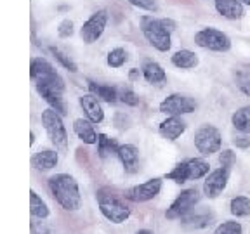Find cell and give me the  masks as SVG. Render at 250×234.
<instances>
[{"label":"cell","instance_id":"cell-21","mask_svg":"<svg viewBox=\"0 0 250 234\" xmlns=\"http://www.w3.org/2000/svg\"><path fill=\"white\" fill-rule=\"evenodd\" d=\"M143 75H145L148 83H162V82H165V78H167L165 70L155 61L146 62L145 68H143Z\"/></svg>","mask_w":250,"mask_h":234},{"label":"cell","instance_id":"cell-23","mask_svg":"<svg viewBox=\"0 0 250 234\" xmlns=\"http://www.w3.org/2000/svg\"><path fill=\"white\" fill-rule=\"evenodd\" d=\"M30 212L33 217L40 218V220L49 217V207H47V203L43 201L35 191L30 193Z\"/></svg>","mask_w":250,"mask_h":234},{"label":"cell","instance_id":"cell-29","mask_svg":"<svg viewBox=\"0 0 250 234\" xmlns=\"http://www.w3.org/2000/svg\"><path fill=\"white\" fill-rule=\"evenodd\" d=\"M234 78H236L238 89L250 98V71H238Z\"/></svg>","mask_w":250,"mask_h":234},{"label":"cell","instance_id":"cell-24","mask_svg":"<svg viewBox=\"0 0 250 234\" xmlns=\"http://www.w3.org/2000/svg\"><path fill=\"white\" fill-rule=\"evenodd\" d=\"M229 210L234 217H247L250 215V199L247 196H236L231 199Z\"/></svg>","mask_w":250,"mask_h":234},{"label":"cell","instance_id":"cell-14","mask_svg":"<svg viewBox=\"0 0 250 234\" xmlns=\"http://www.w3.org/2000/svg\"><path fill=\"white\" fill-rule=\"evenodd\" d=\"M160 136L167 140H176L179 136H183L186 130V123L179 117H168L160 123Z\"/></svg>","mask_w":250,"mask_h":234},{"label":"cell","instance_id":"cell-8","mask_svg":"<svg viewBox=\"0 0 250 234\" xmlns=\"http://www.w3.org/2000/svg\"><path fill=\"white\" fill-rule=\"evenodd\" d=\"M198 201H200V193L196 191L195 187H193V189H186V191H183L174 199V203L170 205V208H168L165 215H167V218H170V220L172 218H183L193 210V207H195Z\"/></svg>","mask_w":250,"mask_h":234},{"label":"cell","instance_id":"cell-5","mask_svg":"<svg viewBox=\"0 0 250 234\" xmlns=\"http://www.w3.org/2000/svg\"><path fill=\"white\" fill-rule=\"evenodd\" d=\"M223 144V137L215 127L212 125H203L196 130L195 134V148L198 149V153H202L203 156H210L214 153H217Z\"/></svg>","mask_w":250,"mask_h":234},{"label":"cell","instance_id":"cell-32","mask_svg":"<svg viewBox=\"0 0 250 234\" xmlns=\"http://www.w3.org/2000/svg\"><path fill=\"white\" fill-rule=\"evenodd\" d=\"M129 2L134 5V7H139V9H143V11L155 12L156 9H158V5H156L155 0H129Z\"/></svg>","mask_w":250,"mask_h":234},{"label":"cell","instance_id":"cell-3","mask_svg":"<svg viewBox=\"0 0 250 234\" xmlns=\"http://www.w3.org/2000/svg\"><path fill=\"white\" fill-rule=\"evenodd\" d=\"M208 174V163L202 158H191V160L183 161L176 165V168L167 174V179L174 180L177 184H183L186 180L202 179Z\"/></svg>","mask_w":250,"mask_h":234},{"label":"cell","instance_id":"cell-17","mask_svg":"<svg viewBox=\"0 0 250 234\" xmlns=\"http://www.w3.org/2000/svg\"><path fill=\"white\" fill-rule=\"evenodd\" d=\"M73 130L80 139L85 142V144H96L99 139V136L96 134L92 127V121L90 120H83V118H78L73 121Z\"/></svg>","mask_w":250,"mask_h":234},{"label":"cell","instance_id":"cell-13","mask_svg":"<svg viewBox=\"0 0 250 234\" xmlns=\"http://www.w3.org/2000/svg\"><path fill=\"white\" fill-rule=\"evenodd\" d=\"M80 106L83 108L87 118H89L92 123H101V121L104 120V111H103L98 98H96L92 92L85 94V96L80 98Z\"/></svg>","mask_w":250,"mask_h":234},{"label":"cell","instance_id":"cell-6","mask_svg":"<svg viewBox=\"0 0 250 234\" xmlns=\"http://www.w3.org/2000/svg\"><path fill=\"white\" fill-rule=\"evenodd\" d=\"M196 45L208 49L214 52H226L231 49V40L226 33L215 30V28H203L195 35Z\"/></svg>","mask_w":250,"mask_h":234},{"label":"cell","instance_id":"cell-28","mask_svg":"<svg viewBox=\"0 0 250 234\" xmlns=\"http://www.w3.org/2000/svg\"><path fill=\"white\" fill-rule=\"evenodd\" d=\"M51 54L54 56V58L58 59V61L61 62V64L64 68H66V70H70L71 73H75V71H77V64H75V62L71 61L70 56H66L64 52H61L59 49H56V47H51Z\"/></svg>","mask_w":250,"mask_h":234},{"label":"cell","instance_id":"cell-33","mask_svg":"<svg viewBox=\"0 0 250 234\" xmlns=\"http://www.w3.org/2000/svg\"><path fill=\"white\" fill-rule=\"evenodd\" d=\"M219 163H221V167H224V168H231L234 163V153L229 151V149L223 151L221 155H219Z\"/></svg>","mask_w":250,"mask_h":234},{"label":"cell","instance_id":"cell-19","mask_svg":"<svg viewBox=\"0 0 250 234\" xmlns=\"http://www.w3.org/2000/svg\"><path fill=\"white\" fill-rule=\"evenodd\" d=\"M172 64L181 70H191V68L198 66V56L188 49H181L172 56Z\"/></svg>","mask_w":250,"mask_h":234},{"label":"cell","instance_id":"cell-27","mask_svg":"<svg viewBox=\"0 0 250 234\" xmlns=\"http://www.w3.org/2000/svg\"><path fill=\"white\" fill-rule=\"evenodd\" d=\"M214 234H243V227L240 222H234V220H228L223 222L217 229L214 231Z\"/></svg>","mask_w":250,"mask_h":234},{"label":"cell","instance_id":"cell-7","mask_svg":"<svg viewBox=\"0 0 250 234\" xmlns=\"http://www.w3.org/2000/svg\"><path fill=\"white\" fill-rule=\"evenodd\" d=\"M196 109V101L183 94H170L160 102V111L168 117H181Z\"/></svg>","mask_w":250,"mask_h":234},{"label":"cell","instance_id":"cell-4","mask_svg":"<svg viewBox=\"0 0 250 234\" xmlns=\"http://www.w3.org/2000/svg\"><path fill=\"white\" fill-rule=\"evenodd\" d=\"M42 125L52 144L59 149H66L68 134H66V129H64V125H62L61 115H59L56 109L51 108V109L42 111Z\"/></svg>","mask_w":250,"mask_h":234},{"label":"cell","instance_id":"cell-18","mask_svg":"<svg viewBox=\"0 0 250 234\" xmlns=\"http://www.w3.org/2000/svg\"><path fill=\"white\" fill-rule=\"evenodd\" d=\"M117 155H118V158H120L122 163H124L125 170H127V172H136L137 161H139V151H137L136 146H132V144L118 146Z\"/></svg>","mask_w":250,"mask_h":234},{"label":"cell","instance_id":"cell-9","mask_svg":"<svg viewBox=\"0 0 250 234\" xmlns=\"http://www.w3.org/2000/svg\"><path fill=\"white\" fill-rule=\"evenodd\" d=\"M106 23H108V12L106 11H98L90 16L89 20L83 23L82 30H80V37L85 43H94L101 39V35L104 33Z\"/></svg>","mask_w":250,"mask_h":234},{"label":"cell","instance_id":"cell-31","mask_svg":"<svg viewBox=\"0 0 250 234\" xmlns=\"http://www.w3.org/2000/svg\"><path fill=\"white\" fill-rule=\"evenodd\" d=\"M58 35L61 37V39H70V37L73 35V21H70V20L62 21L58 28Z\"/></svg>","mask_w":250,"mask_h":234},{"label":"cell","instance_id":"cell-39","mask_svg":"<svg viewBox=\"0 0 250 234\" xmlns=\"http://www.w3.org/2000/svg\"><path fill=\"white\" fill-rule=\"evenodd\" d=\"M243 4H247V5H250V0H242Z\"/></svg>","mask_w":250,"mask_h":234},{"label":"cell","instance_id":"cell-15","mask_svg":"<svg viewBox=\"0 0 250 234\" xmlns=\"http://www.w3.org/2000/svg\"><path fill=\"white\" fill-rule=\"evenodd\" d=\"M59 156L56 151L52 149H43V151H39L31 156V167L37 168V170H52V168L58 165Z\"/></svg>","mask_w":250,"mask_h":234},{"label":"cell","instance_id":"cell-2","mask_svg":"<svg viewBox=\"0 0 250 234\" xmlns=\"http://www.w3.org/2000/svg\"><path fill=\"white\" fill-rule=\"evenodd\" d=\"M141 31L145 39L149 42V45H153L156 51L167 52L170 49V31L164 24L162 20H155L151 16H145L141 20Z\"/></svg>","mask_w":250,"mask_h":234},{"label":"cell","instance_id":"cell-35","mask_svg":"<svg viewBox=\"0 0 250 234\" xmlns=\"http://www.w3.org/2000/svg\"><path fill=\"white\" fill-rule=\"evenodd\" d=\"M233 144L238 146V148H249V146H250V139H247L245 136H236L233 139Z\"/></svg>","mask_w":250,"mask_h":234},{"label":"cell","instance_id":"cell-37","mask_svg":"<svg viewBox=\"0 0 250 234\" xmlns=\"http://www.w3.org/2000/svg\"><path fill=\"white\" fill-rule=\"evenodd\" d=\"M129 77H130V80H136V78L139 77V70H136V68H134V70L130 71V75H129Z\"/></svg>","mask_w":250,"mask_h":234},{"label":"cell","instance_id":"cell-36","mask_svg":"<svg viewBox=\"0 0 250 234\" xmlns=\"http://www.w3.org/2000/svg\"><path fill=\"white\" fill-rule=\"evenodd\" d=\"M33 233H35V234H51V231H49V229H45V227H42V229L39 231V227H35V226H33Z\"/></svg>","mask_w":250,"mask_h":234},{"label":"cell","instance_id":"cell-16","mask_svg":"<svg viewBox=\"0 0 250 234\" xmlns=\"http://www.w3.org/2000/svg\"><path fill=\"white\" fill-rule=\"evenodd\" d=\"M215 11L228 20H240L245 14L240 0H215Z\"/></svg>","mask_w":250,"mask_h":234},{"label":"cell","instance_id":"cell-11","mask_svg":"<svg viewBox=\"0 0 250 234\" xmlns=\"http://www.w3.org/2000/svg\"><path fill=\"white\" fill-rule=\"evenodd\" d=\"M228 180H229V168H217V170L210 172L203 182V193L207 198H217L221 193L226 189Z\"/></svg>","mask_w":250,"mask_h":234},{"label":"cell","instance_id":"cell-1","mask_svg":"<svg viewBox=\"0 0 250 234\" xmlns=\"http://www.w3.org/2000/svg\"><path fill=\"white\" fill-rule=\"evenodd\" d=\"M49 189L54 195L56 201L61 205L64 210L75 212L82 207V196L78 189L77 180L68 174H58L49 179Z\"/></svg>","mask_w":250,"mask_h":234},{"label":"cell","instance_id":"cell-26","mask_svg":"<svg viewBox=\"0 0 250 234\" xmlns=\"http://www.w3.org/2000/svg\"><path fill=\"white\" fill-rule=\"evenodd\" d=\"M106 61H108V64L111 68H120L127 61V52L124 49H120V47H117V49H113V51L109 52Z\"/></svg>","mask_w":250,"mask_h":234},{"label":"cell","instance_id":"cell-30","mask_svg":"<svg viewBox=\"0 0 250 234\" xmlns=\"http://www.w3.org/2000/svg\"><path fill=\"white\" fill-rule=\"evenodd\" d=\"M210 215H189L184 217V224L191 227H205L207 224H210Z\"/></svg>","mask_w":250,"mask_h":234},{"label":"cell","instance_id":"cell-38","mask_svg":"<svg viewBox=\"0 0 250 234\" xmlns=\"http://www.w3.org/2000/svg\"><path fill=\"white\" fill-rule=\"evenodd\" d=\"M136 234H153V233L149 229H141V231H137Z\"/></svg>","mask_w":250,"mask_h":234},{"label":"cell","instance_id":"cell-10","mask_svg":"<svg viewBox=\"0 0 250 234\" xmlns=\"http://www.w3.org/2000/svg\"><path fill=\"white\" fill-rule=\"evenodd\" d=\"M99 210L109 222L113 224H122L130 217V208L122 201H118L117 198H101Z\"/></svg>","mask_w":250,"mask_h":234},{"label":"cell","instance_id":"cell-12","mask_svg":"<svg viewBox=\"0 0 250 234\" xmlns=\"http://www.w3.org/2000/svg\"><path fill=\"white\" fill-rule=\"evenodd\" d=\"M162 189V180L160 179H149L146 182L139 184V186L130 187L125 198H129L130 201L136 203H143V201H149V199L155 198Z\"/></svg>","mask_w":250,"mask_h":234},{"label":"cell","instance_id":"cell-20","mask_svg":"<svg viewBox=\"0 0 250 234\" xmlns=\"http://www.w3.org/2000/svg\"><path fill=\"white\" fill-rule=\"evenodd\" d=\"M231 123L238 132L250 134V104L234 111V115L231 117Z\"/></svg>","mask_w":250,"mask_h":234},{"label":"cell","instance_id":"cell-25","mask_svg":"<svg viewBox=\"0 0 250 234\" xmlns=\"http://www.w3.org/2000/svg\"><path fill=\"white\" fill-rule=\"evenodd\" d=\"M118 151V146L117 142H115V139H109L108 136H104V134H101L98 139V153L101 158H106V156H109L111 153H117Z\"/></svg>","mask_w":250,"mask_h":234},{"label":"cell","instance_id":"cell-22","mask_svg":"<svg viewBox=\"0 0 250 234\" xmlns=\"http://www.w3.org/2000/svg\"><path fill=\"white\" fill-rule=\"evenodd\" d=\"M89 90L98 99H103V101H106V102H115L118 98L117 89L111 85H99V83H96V82H89Z\"/></svg>","mask_w":250,"mask_h":234},{"label":"cell","instance_id":"cell-34","mask_svg":"<svg viewBox=\"0 0 250 234\" xmlns=\"http://www.w3.org/2000/svg\"><path fill=\"white\" fill-rule=\"evenodd\" d=\"M120 99L125 102V104H129V106H136L137 102H139V98H137L136 94H134L130 89H125L124 92L120 94Z\"/></svg>","mask_w":250,"mask_h":234}]
</instances>
